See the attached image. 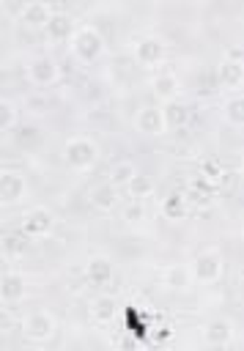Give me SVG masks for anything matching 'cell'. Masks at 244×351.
Returning a JSON list of instances; mask_svg holds the SVG:
<instances>
[{"mask_svg": "<svg viewBox=\"0 0 244 351\" xmlns=\"http://www.w3.org/2000/svg\"><path fill=\"white\" fill-rule=\"evenodd\" d=\"M63 162L74 173H88L99 162V143L88 134H71L63 143Z\"/></svg>", "mask_w": 244, "mask_h": 351, "instance_id": "obj_1", "label": "cell"}, {"mask_svg": "<svg viewBox=\"0 0 244 351\" xmlns=\"http://www.w3.org/2000/svg\"><path fill=\"white\" fill-rule=\"evenodd\" d=\"M19 332H22V337H25L27 343L44 346V343H49V340L55 337V332H58V318H55L47 307H36V310H30V313L22 315Z\"/></svg>", "mask_w": 244, "mask_h": 351, "instance_id": "obj_2", "label": "cell"}, {"mask_svg": "<svg viewBox=\"0 0 244 351\" xmlns=\"http://www.w3.org/2000/svg\"><path fill=\"white\" fill-rule=\"evenodd\" d=\"M189 271H192V282L214 285L225 277V255L217 247H206L195 255V261L189 263Z\"/></svg>", "mask_w": 244, "mask_h": 351, "instance_id": "obj_3", "label": "cell"}, {"mask_svg": "<svg viewBox=\"0 0 244 351\" xmlns=\"http://www.w3.org/2000/svg\"><path fill=\"white\" fill-rule=\"evenodd\" d=\"M69 49H71V55H74L77 60L93 63V60H99L101 52H104V36H101L93 25H80V27L71 33V38H69Z\"/></svg>", "mask_w": 244, "mask_h": 351, "instance_id": "obj_4", "label": "cell"}, {"mask_svg": "<svg viewBox=\"0 0 244 351\" xmlns=\"http://www.w3.org/2000/svg\"><path fill=\"white\" fill-rule=\"evenodd\" d=\"M19 230H22L30 241L47 239V236H52V230H55V214H52L47 206H30V208H25L22 217H19Z\"/></svg>", "mask_w": 244, "mask_h": 351, "instance_id": "obj_5", "label": "cell"}, {"mask_svg": "<svg viewBox=\"0 0 244 351\" xmlns=\"http://www.w3.org/2000/svg\"><path fill=\"white\" fill-rule=\"evenodd\" d=\"M27 197V176L19 167H0V206H16Z\"/></svg>", "mask_w": 244, "mask_h": 351, "instance_id": "obj_6", "label": "cell"}, {"mask_svg": "<svg viewBox=\"0 0 244 351\" xmlns=\"http://www.w3.org/2000/svg\"><path fill=\"white\" fill-rule=\"evenodd\" d=\"M132 58L137 60V66L143 69H156L164 63L167 58V47L162 38L156 36H140L134 44H132Z\"/></svg>", "mask_w": 244, "mask_h": 351, "instance_id": "obj_7", "label": "cell"}, {"mask_svg": "<svg viewBox=\"0 0 244 351\" xmlns=\"http://www.w3.org/2000/svg\"><path fill=\"white\" fill-rule=\"evenodd\" d=\"M132 126L134 132L145 134V137H159L167 132V123H164V112H162V104H140L132 115Z\"/></svg>", "mask_w": 244, "mask_h": 351, "instance_id": "obj_8", "label": "cell"}, {"mask_svg": "<svg viewBox=\"0 0 244 351\" xmlns=\"http://www.w3.org/2000/svg\"><path fill=\"white\" fill-rule=\"evenodd\" d=\"M25 77H27V82L36 85V88H49V85H55V82L60 80V66H58V60H55L52 55L44 52V55H36V58L27 63Z\"/></svg>", "mask_w": 244, "mask_h": 351, "instance_id": "obj_9", "label": "cell"}, {"mask_svg": "<svg viewBox=\"0 0 244 351\" xmlns=\"http://www.w3.org/2000/svg\"><path fill=\"white\" fill-rule=\"evenodd\" d=\"M233 335H236V326L225 315H214L211 321L203 324V346L206 348H228L233 343Z\"/></svg>", "mask_w": 244, "mask_h": 351, "instance_id": "obj_10", "label": "cell"}, {"mask_svg": "<svg viewBox=\"0 0 244 351\" xmlns=\"http://www.w3.org/2000/svg\"><path fill=\"white\" fill-rule=\"evenodd\" d=\"M88 203H90V208L93 211H99V214H110V211H115L118 208V203H121V197H118V186L112 184V181H99V184H93L90 189H88Z\"/></svg>", "mask_w": 244, "mask_h": 351, "instance_id": "obj_11", "label": "cell"}, {"mask_svg": "<svg viewBox=\"0 0 244 351\" xmlns=\"http://www.w3.org/2000/svg\"><path fill=\"white\" fill-rule=\"evenodd\" d=\"M74 30H77V22H74L71 14H66V11H52V16H49L47 25H44V38H47L49 44H63V41L71 38Z\"/></svg>", "mask_w": 244, "mask_h": 351, "instance_id": "obj_12", "label": "cell"}, {"mask_svg": "<svg viewBox=\"0 0 244 351\" xmlns=\"http://www.w3.org/2000/svg\"><path fill=\"white\" fill-rule=\"evenodd\" d=\"M217 82H219L222 90L239 93L241 85H244V60H233V58L222 55V60L217 66Z\"/></svg>", "mask_w": 244, "mask_h": 351, "instance_id": "obj_13", "label": "cell"}, {"mask_svg": "<svg viewBox=\"0 0 244 351\" xmlns=\"http://www.w3.org/2000/svg\"><path fill=\"white\" fill-rule=\"evenodd\" d=\"M27 296V280L22 271L8 269L0 274V302L3 304H16Z\"/></svg>", "mask_w": 244, "mask_h": 351, "instance_id": "obj_14", "label": "cell"}, {"mask_svg": "<svg viewBox=\"0 0 244 351\" xmlns=\"http://www.w3.org/2000/svg\"><path fill=\"white\" fill-rule=\"evenodd\" d=\"M88 313H90L93 324L107 326V324H112V321L121 315V304H118V299H115L112 293H96V296L90 299Z\"/></svg>", "mask_w": 244, "mask_h": 351, "instance_id": "obj_15", "label": "cell"}, {"mask_svg": "<svg viewBox=\"0 0 244 351\" xmlns=\"http://www.w3.org/2000/svg\"><path fill=\"white\" fill-rule=\"evenodd\" d=\"M112 277H115V266H112V261H110L107 255H96V258L88 261V266H85V280H88V285L107 288V285L112 282Z\"/></svg>", "mask_w": 244, "mask_h": 351, "instance_id": "obj_16", "label": "cell"}, {"mask_svg": "<svg viewBox=\"0 0 244 351\" xmlns=\"http://www.w3.org/2000/svg\"><path fill=\"white\" fill-rule=\"evenodd\" d=\"M49 16H52V5L47 0H27L19 11V22L27 25L30 30H44Z\"/></svg>", "mask_w": 244, "mask_h": 351, "instance_id": "obj_17", "label": "cell"}, {"mask_svg": "<svg viewBox=\"0 0 244 351\" xmlns=\"http://www.w3.org/2000/svg\"><path fill=\"white\" fill-rule=\"evenodd\" d=\"M178 90H181V82H178V77L173 71H156V77L151 80V93H154V99L159 104L178 99Z\"/></svg>", "mask_w": 244, "mask_h": 351, "instance_id": "obj_18", "label": "cell"}, {"mask_svg": "<svg viewBox=\"0 0 244 351\" xmlns=\"http://www.w3.org/2000/svg\"><path fill=\"white\" fill-rule=\"evenodd\" d=\"M162 282L170 288V291H186L192 285V271L186 263H170L164 266L162 271Z\"/></svg>", "mask_w": 244, "mask_h": 351, "instance_id": "obj_19", "label": "cell"}, {"mask_svg": "<svg viewBox=\"0 0 244 351\" xmlns=\"http://www.w3.org/2000/svg\"><path fill=\"white\" fill-rule=\"evenodd\" d=\"M0 250H3L5 258H14V261H16V258H25V255L30 252V239H27L22 230H11V233L3 236Z\"/></svg>", "mask_w": 244, "mask_h": 351, "instance_id": "obj_20", "label": "cell"}, {"mask_svg": "<svg viewBox=\"0 0 244 351\" xmlns=\"http://www.w3.org/2000/svg\"><path fill=\"white\" fill-rule=\"evenodd\" d=\"M162 112H164L167 129H184V126L189 123V107H186L184 101H178V99L164 101V104H162Z\"/></svg>", "mask_w": 244, "mask_h": 351, "instance_id": "obj_21", "label": "cell"}, {"mask_svg": "<svg viewBox=\"0 0 244 351\" xmlns=\"http://www.w3.org/2000/svg\"><path fill=\"white\" fill-rule=\"evenodd\" d=\"M222 121L233 129H241L244 126V99L239 93H233L225 104H222Z\"/></svg>", "mask_w": 244, "mask_h": 351, "instance_id": "obj_22", "label": "cell"}, {"mask_svg": "<svg viewBox=\"0 0 244 351\" xmlns=\"http://www.w3.org/2000/svg\"><path fill=\"white\" fill-rule=\"evenodd\" d=\"M134 173H137V165H134L132 159H115V162L110 165V170H107V181H112V184L121 189V186H126V181H129Z\"/></svg>", "mask_w": 244, "mask_h": 351, "instance_id": "obj_23", "label": "cell"}, {"mask_svg": "<svg viewBox=\"0 0 244 351\" xmlns=\"http://www.w3.org/2000/svg\"><path fill=\"white\" fill-rule=\"evenodd\" d=\"M126 192H129V197L132 200H143V197H151L154 195V181H151V176H145V173H134L129 181H126Z\"/></svg>", "mask_w": 244, "mask_h": 351, "instance_id": "obj_24", "label": "cell"}, {"mask_svg": "<svg viewBox=\"0 0 244 351\" xmlns=\"http://www.w3.org/2000/svg\"><path fill=\"white\" fill-rule=\"evenodd\" d=\"M186 197H184V192H170L164 200H162V214L167 217V219H178V217H184L186 214Z\"/></svg>", "mask_w": 244, "mask_h": 351, "instance_id": "obj_25", "label": "cell"}, {"mask_svg": "<svg viewBox=\"0 0 244 351\" xmlns=\"http://www.w3.org/2000/svg\"><path fill=\"white\" fill-rule=\"evenodd\" d=\"M16 121H19V115H16L14 101L0 96V132H11L16 126Z\"/></svg>", "mask_w": 244, "mask_h": 351, "instance_id": "obj_26", "label": "cell"}, {"mask_svg": "<svg viewBox=\"0 0 244 351\" xmlns=\"http://www.w3.org/2000/svg\"><path fill=\"white\" fill-rule=\"evenodd\" d=\"M123 219H126V222H143V219H145V206H143V200H132V203L123 208Z\"/></svg>", "mask_w": 244, "mask_h": 351, "instance_id": "obj_27", "label": "cell"}, {"mask_svg": "<svg viewBox=\"0 0 244 351\" xmlns=\"http://www.w3.org/2000/svg\"><path fill=\"white\" fill-rule=\"evenodd\" d=\"M14 326H16V318H14V313H11L8 307H3V304H0V335L11 332Z\"/></svg>", "mask_w": 244, "mask_h": 351, "instance_id": "obj_28", "label": "cell"}, {"mask_svg": "<svg viewBox=\"0 0 244 351\" xmlns=\"http://www.w3.org/2000/svg\"><path fill=\"white\" fill-rule=\"evenodd\" d=\"M225 58H233V60H244V52H241V47H228V49H225Z\"/></svg>", "mask_w": 244, "mask_h": 351, "instance_id": "obj_29", "label": "cell"}]
</instances>
